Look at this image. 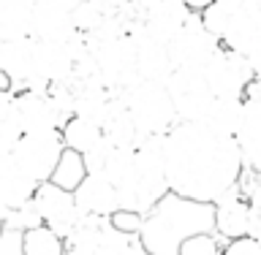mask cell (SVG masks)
<instances>
[{
	"label": "cell",
	"mask_w": 261,
	"mask_h": 255,
	"mask_svg": "<svg viewBox=\"0 0 261 255\" xmlns=\"http://www.w3.org/2000/svg\"><path fill=\"white\" fill-rule=\"evenodd\" d=\"M109 223H112V228H117V231H122V234L139 236V231H142V223H144V215L130 212V209H117V212L109 217Z\"/></svg>",
	"instance_id": "cell-33"
},
{
	"label": "cell",
	"mask_w": 261,
	"mask_h": 255,
	"mask_svg": "<svg viewBox=\"0 0 261 255\" xmlns=\"http://www.w3.org/2000/svg\"><path fill=\"white\" fill-rule=\"evenodd\" d=\"M128 255H152V252H150V250H147V247H144L142 242L136 239V242H134V247L128 250Z\"/></svg>",
	"instance_id": "cell-42"
},
{
	"label": "cell",
	"mask_w": 261,
	"mask_h": 255,
	"mask_svg": "<svg viewBox=\"0 0 261 255\" xmlns=\"http://www.w3.org/2000/svg\"><path fill=\"white\" fill-rule=\"evenodd\" d=\"M82 33L73 27L71 11L57 6H36L33 14V38L38 41H55V44H68Z\"/></svg>",
	"instance_id": "cell-15"
},
{
	"label": "cell",
	"mask_w": 261,
	"mask_h": 255,
	"mask_svg": "<svg viewBox=\"0 0 261 255\" xmlns=\"http://www.w3.org/2000/svg\"><path fill=\"white\" fill-rule=\"evenodd\" d=\"M36 76H44L52 84H73V57L65 44L36 38Z\"/></svg>",
	"instance_id": "cell-13"
},
{
	"label": "cell",
	"mask_w": 261,
	"mask_h": 255,
	"mask_svg": "<svg viewBox=\"0 0 261 255\" xmlns=\"http://www.w3.org/2000/svg\"><path fill=\"white\" fill-rule=\"evenodd\" d=\"M36 38L3 41L0 44V71H6L14 81V93L28 84L30 76H36Z\"/></svg>",
	"instance_id": "cell-14"
},
{
	"label": "cell",
	"mask_w": 261,
	"mask_h": 255,
	"mask_svg": "<svg viewBox=\"0 0 261 255\" xmlns=\"http://www.w3.org/2000/svg\"><path fill=\"white\" fill-rule=\"evenodd\" d=\"M3 228H6V223H3V220H0V234H3Z\"/></svg>",
	"instance_id": "cell-46"
},
{
	"label": "cell",
	"mask_w": 261,
	"mask_h": 255,
	"mask_svg": "<svg viewBox=\"0 0 261 255\" xmlns=\"http://www.w3.org/2000/svg\"><path fill=\"white\" fill-rule=\"evenodd\" d=\"M85 177H87L85 155L65 147L63 155H60V160H57V166H55V171H52V179H49V182H55L57 187L73 193L82 182H85Z\"/></svg>",
	"instance_id": "cell-24"
},
{
	"label": "cell",
	"mask_w": 261,
	"mask_h": 255,
	"mask_svg": "<svg viewBox=\"0 0 261 255\" xmlns=\"http://www.w3.org/2000/svg\"><path fill=\"white\" fill-rule=\"evenodd\" d=\"M125 106L134 117L139 133L144 136H158V133H169L177 125V109L171 101L166 84L161 81H139L136 87H130L125 93Z\"/></svg>",
	"instance_id": "cell-3"
},
{
	"label": "cell",
	"mask_w": 261,
	"mask_h": 255,
	"mask_svg": "<svg viewBox=\"0 0 261 255\" xmlns=\"http://www.w3.org/2000/svg\"><path fill=\"white\" fill-rule=\"evenodd\" d=\"M112 150H114V144L109 141V138H101L93 150L90 152H85V166H87V174H101L103 171V166H106V160H109V155H112Z\"/></svg>",
	"instance_id": "cell-31"
},
{
	"label": "cell",
	"mask_w": 261,
	"mask_h": 255,
	"mask_svg": "<svg viewBox=\"0 0 261 255\" xmlns=\"http://www.w3.org/2000/svg\"><path fill=\"white\" fill-rule=\"evenodd\" d=\"M6 225L16 228V231H30V228H36V225H44V220H41L38 209H36V201L24 204L22 209H14L6 220Z\"/></svg>",
	"instance_id": "cell-30"
},
{
	"label": "cell",
	"mask_w": 261,
	"mask_h": 255,
	"mask_svg": "<svg viewBox=\"0 0 261 255\" xmlns=\"http://www.w3.org/2000/svg\"><path fill=\"white\" fill-rule=\"evenodd\" d=\"M0 90H11L14 93V81H11V76H8L6 71H0Z\"/></svg>",
	"instance_id": "cell-43"
},
{
	"label": "cell",
	"mask_w": 261,
	"mask_h": 255,
	"mask_svg": "<svg viewBox=\"0 0 261 255\" xmlns=\"http://www.w3.org/2000/svg\"><path fill=\"white\" fill-rule=\"evenodd\" d=\"M199 16H201V22H204V27H207L215 38H220L223 36V30H226V24H228V19H231V14H226L220 6H215V3H210L204 11H199Z\"/></svg>",
	"instance_id": "cell-32"
},
{
	"label": "cell",
	"mask_w": 261,
	"mask_h": 255,
	"mask_svg": "<svg viewBox=\"0 0 261 255\" xmlns=\"http://www.w3.org/2000/svg\"><path fill=\"white\" fill-rule=\"evenodd\" d=\"M245 155L237 136H220L204 122H177L166 133L169 190L193 201L215 204L240 185Z\"/></svg>",
	"instance_id": "cell-1"
},
{
	"label": "cell",
	"mask_w": 261,
	"mask_h": 255,
	"mask_svg": "<svg viewBox=\"0 0 261 255\" xmlns=\"http://www.w3.org/2000/svg\"><path fill=\"white\" fill-rule=\"evenodd\" d=\"M261 0H245V6H258Z\"/></svg>",
	"instance_id": "cell-44"
},
{
	"label": "cell",
	"mask_w": 261,
	"mask_h": 255,
	"mask_svg": "<svg viewBox=\"0 0 261 255\" xmlns=\"http://www.w3.org/2000/svg\"><path fill=\"white\" fill-rule=\"evenodd\" d=\"M237 138L245 155V168L261 171V95L245 98V122Z\"/></svg>",
	"instance_id": "cell-16"
},
{
	"label": "cell",
	"mask_w": 261,
	"mask_h": 255,
	"mask_svg": "<svg viewBox=\"0 0 261 255\" xmlns=\"http://www.w3.org/2000/svg\"><path fill=\"white\" fill-rule=\"evenodd\" d=\"M16 114V93L11 90H0V120Z\"/></svg>",
	"instance_id": "cell-37"
},
{
	"label": "cell",
	"mask_w": 261,
	"mask_h": 255,
	"mask_svg": "<svg viewBox=\"0 0 261 255\" xmlns=\"http://www.w3.org/2000/svg\"><path fill=\"white\" fill-rule=\"evenodd\" d=\"M33 0H3L0 3V41L33 38Z\"/></svg>",
	"instance_id": "cell-17"
},
{
	"label": "cell",
	"mask_w": 261,
	"mask_h": 255,
	"mask_svg": "<svg viewBox=\"0 0 261 255\" xmlns=\"http://www.w3.org/2000/svg\"><path fill=\"white\" fill-rule=\"evenodd\" d=\"M109 223V217H90L85 215L82 223L65 236V255H98L101 231Z\"/></svg>",
	"instance_id": "cell-20"
},
{
	"label": "cell",
	"mask_w": 261,
	"mask_h": 255,
	"mask_svg": "<svg viewBox=\"0 0 261 255\" xmlns=\"http://www.w3.org/2000/svg\"><path fill=\"white\" fill-rule=\"evenodd\" d=\"M196 234H215V204L166 193L144 215L139 242L152 255H179L182 242Z\"/></svg>",
	"instance_id": "cell-2"
},
{
	"label": "cell",
	"mask_w": 261,
	"mask_h": 255,
	"mask_svg": "<svg viewBox=\"0 0 261 255\" xmlns=\"http://www.w3.org/2000/svg\"><path fill=\"white\" fill-rule=\"evenodd\" d=\"M11 171H16V163H14V152L11 150H3L0 147V182L11 174Z\"/></svg>",
	"instance_id": "cell-38"
},
{
	"label": "cell",
	"mask_w": 261,
	"mask_h": 255,
	"mask_svg": "<svg viewBox=\"0 0 261 255\" xmlns=\"http://www.w3.org/2000/svg\"><path fill=\"white\" fill-rule=\"evenodd\" d=\"M182 3H185L188 8H191V11L199 14V11H204V8H207V6L212 3V0H182Z\"/></svg>",
	"instance_id": "cell-41"
},
{
	"label": "cell",
	"mask_w": 261,
	"mask_h": 255,
	"mask_svg": "<svg viewBox=\"0 0 261 255\" xmlns=\"http://www.w3.org/2000/svg\"><path fill=\"white\" fill-rule=\"evenodd\" d=\"M82 215L90 217H112L120 209V193L103 174H87L76 190H73Z\"/></svg>",
	"instance_id": "cell-11"
},
{
	"label": "cell",
	"mask_w": 261,
	"mask_h": 255,
	"mask_svg": "<svg viewBox=\"0 0 261 255\" xmlns=\"http://www.w3.org/2000/svg\"><path fill=\"white\" fill-rule=\"evenodd\" d=\"M179 255H223V247L218 242V234H196L182 242Z\"/></svg>",
	"instance_id": "cell-29"
},
{
	"label": "cell",
	"mask_w": 261,
	"mask_h": 255,
	"mask_svg": "<svg viewBox=\"0 0 261 255\" xmlns=\"http://www.w3.org/2000/svg\"><path fill=\"white\" fill-rule=\"evenodd\" d=\"M0 255H24V231L6 225L0 234Z\"/></svg>",
	"instance_id": "cell-35"
},
{
	"label": "cell",
	"mask_w": 261,
	"mask_h": 255,
	"mask_svg": "<svg viewBox=\"0 0 261 255\" xmlns=\"http://www.w3.org/2000/svg\"><path fill=\"white\" fill-rule=\"evenodd\" d=\"M33 201H36V209H38L41 220H44V225L57 231L63 239L82 223V217H85L76 199H73V193L57 187L55 182H41Z\"/></svg>",
	"instance_id": "cell-8"
},
{
	"label": "cell",
	"mask_w": 261,
	"mask_h": 255,
	"mask_svg": "<svg viewBox=\"0 0 261 255\" xmlns=\"http://www.w3.org/2000/svg\"><path fill=\"white\" fill-rule=\"evenodd\" d=\"M215 6H220L226 14H237L240 8H245V0H212Z\"/></svg>",
	"instance_id": "cell-40"
},
{
	"label": "cell",
	"mask_w": 261,
	"mask_h": 255,
	"mask_svg": "<svg viewBox=\"0 0 261 255\" xmlns=\"http://www.w3.org/2000/svg\"><path fill=\"white\" fill-rule=\"evenodd\" d=\"M0 44H3V41H0Z\"/></svg>",
	"instance_id": "cell-48"
},
{
	"label": "cell",
	"mask_w": 261,
	"mask_h": 255,
	"mask_svg": "<svg viewBox=\"0 0 261 255\" xmlns=\"http://www.w3.org/2000/svg\"><path fill=\"white\" fill-rule=\"evenodd\" d=\"M201 122L220 136H237L245 122V98H212Z\"/></svg>",
	"instance_id": "cell-18"
},
{
	"label": "cell",
	"mask_w": 261,
	"mask_h": 255,
	"mask_svg": "<svg viewBox=\"0 0 261 255\" xmlns=\"http://www.w3.org/2000/svg\"><path fill=\"white\" fill-rule=\"evenodd\" d=\"M16 114H19L24 133H49V130H60L65 125V117L49 93L19 90L16 93Z\"/></svg>",
	"instance_id": "cell-10"
},
{
	"label": "cell",
	"mask_w": 261,
	"mask_h": 255,
	"mask_svg": "<svg viewBox=\"0 0 261 255\" xmlns=\"http://www.w3.org/2000/svg\"><path fill=\"white\" fill-rule=\"evenodd\" d=\"M245 57H248L253 73H256V76H261V36L256 38V44L248 49V54H245Z\"/></svg>",
	"instance_id": "cell-39"
},
{
	"label": "cell",
	"mask_w": 261,
	"mask_h": 255,
	"mask_svg": "<svg viewBox=\"0 0 261 255\" xmlns=\"http://www.w3.org/2000/svg\"><path fill=\"white\" fill-rule=\"evenodd\" d=\"M223 255H261V239H253V236L234 239L223 247Z\"/></svg>",
	"instance_id": "cell-36"
},
{
	"label": "cell",
	"mask_w": 261,
	"mask_h": 255,
	"mask_svg": "<svg viewBox=\"0 0 261 255\" xmlns=\"http://www.w3.org/2000/svg\"><path fill=\"white\" fill-rule=\"evenodd\" d=\"M163 84H166L171 101H174L179 122H201L204 120V114H207L215 95H212V90L207 87L201 71L174 68L171 76L163 81Z\"/></svg>",
	"instance_id": "cell-7"
},
{
	"label": "cell",
	"mask_w": 261,
	"mask_h": 255,
	"mask_svg": "<svg viewBox=\"0 0 261 255\" xmlns=\"http://www.w3.org/2000/svg\"><path fill=\"white\" fill-rule=\"evenodd\" d=\"M101 128H103V136L109 138L114 147H134L136 150L139 141H142V133H139L136 122L130 117L125 101H117L114 111L109 114V120H106Z\"/></svg>",
	"instance_id": "cell-21"
},
{
	"label": "cell",
	"mask_w": 261,
	"mask_h": 255,
	"mask_svg": "<svg viewBox=\"0 0 261 255\" xmlns=\"http://www.w3.org/2000/svg\"><path fill=\"white\" fill-rule=\"evenodd\" d=\"M0 3H3V0H0Z\"/></svg>",
	"instance_id": "cell-47"
},
{
	"label": "cell",
	"mask_w": 261,
	"mask_h": 255,
	"mask_svg": "<svg viewBox=\"0 0 261 255\" xmlns=\"http://www.w3.org/2000/svg\"><path fill=\"white\" fill-rule=\"evenodd\" d=\"M101 174L109 179L117 190L125 187L130 179L136 177V150L134 147H114Z\"/></svg>",
	"instance_id": "cell-25"
},
{
	"label": "cell",
	"mask_w": 261,
	"mask_h": 255,
	"mask_svg": "<svg viewBox=\"0 0 261 255\" xmlns=\"http://www.w3.org/2000/svg\"><path fill=\"white\" fill-rule=\"evenodd\" d=\"M36 190H38V182L30 179L28 174H22L19 168L11 171L3 182H0V204L6 209H22L24 204H30L36 199Z\"/></svg>",
	"instance_id": "cell-23"
},
{
	"label": "cell",
	"mask_w": 261,
	"mask_h": 255,
	"mask_svg": "<svg viewBox=\"0 0 261 255\" xmlns=\"http://www.w3.org/2000/svg\"><path fill=\"white\" fill-rule=\"evenodd\" d=\"M253 231V204L242 193L240 185L228 190L215 201V234L223 236L226 242L250 236Z\"/></svg>",
	"instance_id": "cell-9"
},
{
	"label": "cell",
	"mask_w": 261,
	"mask_h": 255,
	"mask_svg": "<svg viewBox=\"0 0 261 255\" xmlns=\"http://www.w3.org/2000/svg\"><path fill=\"white\" fill-rule=\"evenodd\" d=\"M136 239L139 236L122 234L117 228H112V223H106L101 231V242H98V255H128Z\"/></svg>",
	"instance_id": "cell-28"
},
{
	"label": "cell",
	"mask_w": 261,
	"mask_h": 255,
	"mask_svg": "<svg viewBox=\"0 0 261 255\" xmlns=\"http://www.w3.org/2000/svg\"><path fill=\"white\" fill-rule=\"evenodd\" d=\"M60 136H63V141H65L68 150H76V152L85 155L103 138V128L98 125L95 120H87V117L73 114V117L60 128Z\"/></svg>",
	"instance_id": "cell-22"
},
{
	"label": "cell",
	"mask_w": 261,
	"mask_h": 255,
	"mask_svg": "<svg viewBox=\"0 0 261 255\" xmlns=\"http://www.w3.org/2000/svg\"><path fill=\"white\" fill-rule=\"evenodd\" d=\"M191 14L193 11L182 3V0H161L158 6H152L150 11L142 16V24L158 44L169 46L177 33L188 24Z\"/></svg>",
	"instance_id": "cell-12"
},
{
	"label": "cell",
	"mask_w": 261,
	"mask_h": 255,
	"mask_svg": "<svg viewBox=\"0 0 261 255\" xmlns=\"http://www.w3.org/2000/svg\"><path fill=\"white\" fill-rule=\"evenodd\" d=\"M218 46H220V38L212 36V33L204 27L201 16L193 11L188 24L169 44V57H171V65H174V68L204 71V65H207L210 57L218 52Z\"/></svg>",
	"instance_id": "cell-6"
},
{
	"label": "cell",
	"mask_w": 261,
	"mask_h": 255,
	"mask_svg": "<svg viewBox=\"0 0 261 255\" xmlns=\"http://www.w3.org/2000/svg\"><path fill=\"white\" fill-rule=\"evenodd\" d=\"M65 150V141L60 130H49V133H24L19 144L14 147V163L22 174H28L36 182H49L52 171Z\"/></svg>",
	"instance_id": "cell-4"
},
{
	"label": "cell",
	"mask_w": 261,
	"mask_h": 255,
	"mask_svg": "<svg viewBox=\"0 0 261 255\" xmlns=\"http://www.w3.org/2000/svg\"><path fill=\"white\" fill-rule=\"evenodd\" d=\"M109 6L101 3V0H79L76 8L71 11V19H73V27L79 33H98L101 30V24L106 22V16H109Z\"/></svg>",
	"instance_id": "cell-27"
},
{
	"label": "cell",
	"mask_w": 261,
	"mask_h": 255,
	"mask_svg": "<svg viewBox=\"0 0 261 255\" xmlns=\"http://www.w3.org/2000/svg\"><path fill=\"white\" fill-rule=\"evenodd\" d=\"M201 73H204V81H207V87L212 90L215 98H242L248 84L256 79L248 57L240 52H231L223 44L210 57V63L204 65Z\"/></svg>",
	"instance_id": "cell-5"
},
{
	"label": "cell",
	"mask_w": 261,
	"mask_h": 255,
	"mask_svg": "<svg viewBox=\"0 0 261 255\" xmlns=\"http://www.w3.org/2000/svg\"><path fill=\"white\" fill-rule=\"evenodd\" d=\"M24 255H65V239L49 225L24 231Z\"/></svg>",
	"instance_id": "cell-26"
},
{
	"label": "cell",
	"mask_w": 261,
	"mask_h": 255,
	"mask_svg": "<svg viewBox=\"0 0 261 255\" xmlns=\"http://www.w3.org/2000/svg\"><path fill=\"white\" fill-rule=\"evenodd\" d=\"M22 136H24V130H22L19 114H11V117L0 120V147L3 150H14Z\"/></svg>",
	"instance_id": "cell-34"
},
{
	"label": "cell",
	"mask_w": 261,
	"mask_h": 255,
	"mask_svg": "<svg viewBox=\"0 0 261 255\" xmlns=\"http://www.w3.org/2000/svg\"><path fill=\"white\" fill-rule=\"evenodd\" d=\"M258 36H261L258 19L248 11V8H240V11L231 14V19H228L223 36H220V44L226 49H231V52L248 54V49L256 44Z\"/></svg>",
	"instance_id": "cell-19"
},
{
	"label": "cell",
	"mask_w": 261,
	"mask_h": 255,
	"mask_svg": "<svg viewBox=\"0 0 261 255\" xmlns=\"http://www.w3.org/2000/svg\"><path fill=\"white\" fill-rule=\"evenodd\" d=\"M101 3H106V6H109V11H112V6H114V0H101Z\"/></svg>",
	"instance_id": "cell-45"
}]
</instances>
